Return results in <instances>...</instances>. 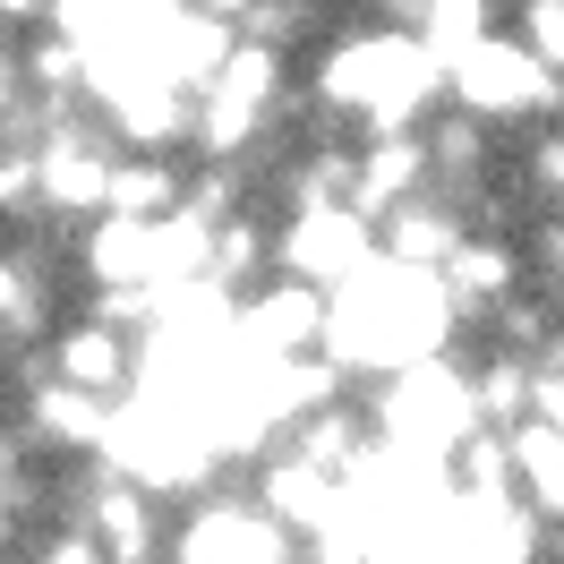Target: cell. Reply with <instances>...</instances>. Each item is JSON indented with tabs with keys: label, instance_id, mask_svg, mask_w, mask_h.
Returning <instances> with one entry per match:
<instances>
[{
	"label": "cell",
	"instance_id": "obj_1",
	"mask_svg": "<svg viewBox=\"0 0 564 564\" xmlns=\"http://www.w3.org/2000/svg\"><path fill=\"white\" fill-rule=\"evenodd\" d=\"M454 300H445V274L436 265H393L377 257L368 274H351L334 300H325V351L343 359L351 377H393L411 359H436L454 343Z\"/></svg>",
	"mask_w": 564,
	"mask_h": 564
},
{
	"label": "cell",
	"instance_id": "obj_2",
	"mask_svg": "<svg viewBox=\"0 0 564 564\" xmlns=\"http://www.w3.org/2000/svg\"><path fill=\"white\" fill-rule=\"evenodd\" d=\"M377 265V214L343 206V197H325V206H282L274 223V274L308 282V291H343L351 274Z\"/></svg>",
	"mask_w": 564,
	"mask_h": 564
},
{
	"label": "cell",
	"instance_id": "obj_3",
	"mask_svg": "<svg viewBox=\"0 0 564 564\" xmlns=\"http://www.w3.org/2000/svg\"><path fill=\"white\" fill-rule=\"evenodd\" d=\"M291 539H300V530L282 522V513H265L257 488L248 496L206 488L188 505V522L172 530V564H300Z\"/></svg>",
	"mask_w": 564,
	"mask_h": 564
},
{
	"label": "cell",
	"instance_id": "obj_4",
	"mask_svg": "<svg viewBox=\"0 0 564 564\" xmlns=\"http://www.w3.org/2000/svg\"><path fill=\"white\" fill-rule=\"evenodd\" d=\"M138 334L129 325H111V317H69L52 343H43V368L52 377H69V386H86V393H104V402H129V386H138Z\"/></svg>",
	"mask_w": 564,
	"mask_h": 564
},
{
	"label": "cell",
	"instance_id": "obj_5",
	"mask_svg": "<svg viewBox=\"0 0 564 564\" xmlns=\"http://www.w3.org/2000/svg\"><path fill=\"white\" fill-rule=\"evenodd\" d=\"M436 274H445V300H454L462 325H488L496 308L530 282V257H522V240H505V231H479V223H470V240H462Z\"/></svg>",
	"mask_w": 564,
	"mask_h": 564
},
{
	"label": "cell",
	"instance_id": "obj_6",
	"mask_svg": "<svg viewBox=\"0 0 564 564\" xmlns=\"http://www.w3.org/2000/svg\"><path fill=\"white\" fill-rule=\"evenodd\" d=\"M505 445H513V496L556 530L564 522V427L522 420V427H505Z\"/></svg>",
	"mask_w": 564,
	"mask_h": 564
},
{
	"label": "cell",
	"instance_id": "obj_7",
	"mask_svg": "<svg viewBox=\"0 0 564 564\" xmlns=\"http://www.w3.org/2000/svg\"><path fill=\"white\" fill-rule=\"evenodd\" d=\"M180 197H188V172H180L172 154H129V145H120L104 214H138V223H163V214H180Z\"/></svg>",
	"mask_w": 564,
	"mask_h": 564
},
{
	"label": "cell",
	"instance_id": "obj_8",
	"mask_svg": "<svg viewBox=\"0 0 564 564\" xmlns=\"http://www.w3.org/2000/svg\"><path fill=\"white\" fill-rule=\"evenodd\" d=\"M411 35H420L427 52H436V61L454 69V61L470 52V43H488V35H496V0H427Z\"/></svg>",
	"mask_w": 564,
	"mask_h": 564
},
{
	"label": "cell",
	"instance_id": "obj_9",
	"mask_svg": "<svg viewBox=\"0 0 564 564\" xmlns=\"http://www.w3.org/2000/svg\"><path fill=\"white\" fill-rule=\"evenodd\" d=\"M513 35L564 77V0H513Z\"/></svg>",
	"mask_w": 564,
	"mask_h": 564
},
{
	"label": "cell",
	"instance_id": "obj_10",
	"mask_svg": "<svg viewBox=\"0 0 564 564\" xmlns=\"http://www.w3.org/2000/svg\"><path fill=\"white\" fill-rule=\"evenodd\" d=\"M52 26V0H0V35H35Z\"/></svg>",
	"mask_w": 564,
	"mask_h": 564
},
{
	"label": "cell",
	"instance_id": "obj_11",
	"mask_svg": "<svg viewBox=\"0 0 564 564\" xmlns=\"http://www.w3.org/2000/svg\"><path fill=\"white\" fill-rule=\"evenodd\" d=\"M18 470H26V436H18V420H0V496L18 488Z\"/></svg>",
	"mask_w": 564,
	"mask_h": 564
},
{
	"label": "cell",
	"instance_id": "obj_12",
	"mask_svg": "<svg viewBox=\"0 0 564 564\" xmlns=\"http://www.w3.org/2000/svg\"><path fill=\"white\" fill-rule=\"evenodd\" d=\"M0 377H18V343H9V325H0Z\"/></svg>",
	"mask_w": 564,
	"mask_h": 564
}]
</instances>
